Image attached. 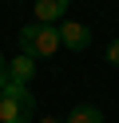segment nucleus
<instances>
[{"mask_svg":"<svg viewBox=\"0 0 119 123\" xmlns=\"http://www.w3.org/2000/svg\"><path fill=\"white\" fill-rule=\"evenodd\" d=\"M16 44H20V52L32 56V60H52L56 52L63 48L60 24H24L20 36H16Z\"/></svg>","mask_w":119,"mask_h":123,"instance_id":"f257e3e1","label":"nucleus"},{"mask_svg":"<svg viewBox=\"0 0 119 123\" xmlns=\"http://www.w3.org/2000/svg\"><path fill=\"white\" fill-rule=\"evenodd\" d=\"M71 0H32V12H36V24H63Z\"/></svg>","mask_w":119,"mask_h":123,"instance_id":"f03ea898","label":"nucleus"},{"mask_svg":"<svg viewBox=\"0 0 119 123\" xmlns=\"http://www.w3.org/2000/svg\"><path fill=\"white\" fill-rule=\"evenodd\" d=\"M60 40H63V48L83 52L87 44H91V28L79 24V20H63V24H60Z\"/></svg>","mask_w":119,"mask_h":123,"instance_id":"7ed1b4c3","label":"nucleus"},{"mask_svg":"<svg viewBox=\"0 0 119 123\" xmlns=\"http://www.w3.org/2000/svg\"><path fill=\"white\" fill-rule=\"evenodd\" d=\"M32 107H24L20 99H12V95H4L0 91V123H32Z\"/></svg>","mask_w":119,"mask_h":123,"instance_id":"20e7f679","label":"nucleus"},{"mask_svg":"<svg viewBox=\"0 0 119 123\" xmlns=\"http://www.w3.org/2000/svg\"><path fill=\"white\" fill-rule=\"evenodd\" d=\"M8 80H16V83H32L36 80V60L32 56H16V60H8Z\"/></svg>","mask_w":119,"mask_h":123,"instance_id":"39448f33","label":"nucleus"},{"mask_svg":"<svg viewBox=\"0 0 119 123\" xmlns=\"http://www.w3.org/2000/svg\"><path fill=\"white\" fill-rule=\"evenodd\" d=\"M63 123H103V111H99L95 103H75Z\"/></svg>","mask_w":119,"mask_h":123,"instance_id":"423d86ee","label":"nucleus"},{"mask_svg":"<svg viewBox=\"0 0 119 123\" xmlns=\"http://www.w3.org/2000/svg\"><path fill=\"white\" fill-rule=\"evenodd\" d=\"M107 64H115V68H119V40H111V44H107Z\"/></svg>","mask_w":119,"mask_h":123,"instance_id":"0eeeda50","label":"nucleus"},{"mask_svg":"<svg viewBox=\"0 0 119 123\" xmlns=\"http://www.w3.org/2000/svg\"><path fill=\"white\" fill-rule=\"evenodd\" d=\"M4 83H8V60L0 56V91H4Z\"/></svg>","mask_w":119,"mask_h":123,"instance_id":"6e6552de","label":"nucleus"},{"mask_svg":"<svg viewBox=\"0 0 119 123\" xmlns=\"http://www.w3.org/2000/svg\"><path fill=\"white\" fill-rule=\"evenodd\" d=\"M40 123H63V119H56V115H52V119H40Z\"/></svg>","mask_w":119,"mask_h":123,"instance_id":"1a4fd4ad","label":"nucleus"},{"mask_svg":"<svg viewBox=\"0 0 119 123\" xmlns=\"http://www.w3.org/2000/svg\"><path fill=\"white\" fill-rule=\"evenodd\" d=\"M12 4H24V0H12Z\"/></svg>","mask_w":119,"mask_h":123,"instance_id":"9d476101","label":"nucleus"}]
</instances>
